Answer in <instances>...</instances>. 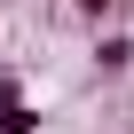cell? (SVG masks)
<instances>
[{
  "mask_svg": "<svg viewBox=\"0 0 134 134\" xmlns=\"http://www.w3.org/2000/svg\"><path fill=\"white\" fill-rule=\"evenodd\" d=\"M0 134H40V110L24 103L16 71H0Z\"/></svg>",
  "mask_w": 134,
  "mask_h": 134,
  "instance_id": "1",
  "label": "cell"
},
{
  "mask_svg": "<svg viewBox=\"0 0 134 134\" xmlns=\"http://www.w3.org/2000/svg\"><path fill=\"white\" fill-rule=\"evenodd\" d=\"M95 71H103V79H126V71H134V40H126V32H103V40H95Z\"/></svg>",
  "mask_w": 134,
  "mask_h": 134,
  "instance_id": "2",
  "label": "cell"
},
{
  "mask_svg": "<svg viewBox=\"0 0 134 134\" xmlns=\"http://www.w3.org/2000/svg\"><path fill=\"white\" fill-rule=\"evenodd\" d=\"M110 8H118V0H79V16H87V24H103Z\"/></svg>",
  "mask_w": 134,
  "mask_h": 134,
  "instance_id": "3",
  "label": "cell"
}]
</instances>
